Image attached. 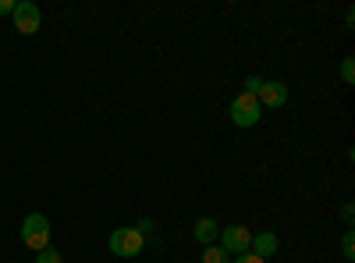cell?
Returning a JSON list of instances; mask_svg holds the SVG:
<instances>
[{"instance_id": "1", "label": "cell", "mask_w": 355, "mask_h": 263, "mask_svg": "<svg viewBox=\"0 0 355 263\" xmlns=\"http://www.w3.org/2000/svg\"><path fill=\"white\" fill-rule=\"evenodd\" d=\"M142 246H146V235L139 228H114L110 239H107V249L121 260H135L142 253Z\"/></svg>"}, {"instance_id": "2", "label": "cell", "mask_w": 355, "mask_h": 263, "mask_svg": "<svg viewBox=\"0 0 355 263\" xmlns=\"http://www.w3.org/2000/svg\"><path fill=\"white\" fill-rule=\"evenodd\" d=\"M21 242L33 249V253L46 249V246H50V221H46L43 214H28V217L21 221Z\"/></svg>"}, {"instance_id": "3", "label": "cell", "mask_w": 355, "mask_h": 263, "mask_svg": "<svg viewBox=\"0 0 355 263\" xmlns=\"http://www.w3.org/2000/svg\"><path fill=\"white\" fill-rule=\"evenodd\" d=\"M259 118H263V107L252 93H242L231 100V121L239 128H252V125H259Z\"/></svg>"}, {"instance_id": "4", "label": "cell", "mask_w": 355, "mask_h": 263, "mask_svg": "<svg viewBox=\"0 0 355 263\" xmlns=\"http://www.w3.org/2000/svg\"><path fill=\"white\" fill-rule=\"evenodd\" d=\"M220 249L227 253V256H242V253H249V246H252V231L245 228V224H227V228H220Z\"/></svg>"}, {"instance_id": "5", "label": "cell", "mask_w": 355, "mask_h": 263, "mask_svg": "<svg viewBox=\"0 0 355 263\" xmlns=\"http://www.w3.org/2000/svg\"><path fill=\"white\" fill-rule=\"evenodd\" d=\"M11 18H15V28H18L21 36L40 33V25H43V11H40V4H33V0H18Z\"/></svg>"}, {"instance_id": "6", "label": "cell", "mask_w": 355, "mask_h": 263, "mask_svg": "<svg viewBox=\"0 0 355 263\" xmlns=\"http://www.w3.org/2000/svg\"><path fill=\"white\" fill-rule=\"evenodd\" d=\"M256 100H259V107H284L288 103V85L284 82H263Z\"/></svg>"}, {"instance_id": "7", "label": "cell", "mask_w": 355, "mask_h": 263, "mask_svg": "<svg viewBox=\"0 0 355 263\" xmlns=\"http://www.w3.org/2000/svg\"><path fill=\"white\" fill-rule=\"evenodd\" d=\"M192 235H196V242L206 249V246H214V242H217V235H220V224H217L214 217H199V221L192 224Z\"/></svg>"}, {"instance_id": "8", "label": "cell", "mask_w": 355, "mask_h": 263, "mask_svg": "<svg viewBox=\"0 0 355 263\" xmlns=\"http://www.w3.org/2000/svg\"><path fill=\"white\" fill-rule=\"evenodd\" d=\"M249 253H252V256H259V260L274 256V253H277V235H274V231H259V235H252Z\"/></svg>"}, {"instance_id": "9", "label": "cell", "mask_w": 355, "mask_h": 263, "mask_svg": "<svg viewBox=\"0 0 355 263\" xmlns=\"http://www.w3.org/2000/svg\"><path fill=\"white\" fill-rule=\"evenodd\" d=\"M202 263H231V260H227V253L220 246H206L202 249Z\"/></svg>"}, {"instance_id": "10", "label": "cell", "mask_w": 355, "mask_h": 263, "mask_svg": "<svg viewBox=\"0 0 355 263\" xmlns=\"http://www.w3.org/2000/svg\"><path fill=\"white\" fill-rule=\"evenodd\" d=\"M341 256L345 260H355V231L352 228L345 231V239H341Z\"/></svg>"}, {"instance_id": "11", "label": "cell", "mask_w": 355, "mask_h": 263, "mask_svg": "<svg viewBox=\"0 0 355 263\" xmlns=\"http://www.w3.org/2000/svg\"><path fill=\"white\" fill-rule=\"evenodd\" d=\"M36 263H64V260H61V253H57L53 246H46V249H40Z\"/></svg>"}, {"instance_id": "12", "label": "cell", "mask_w": 355, "mask_h": 263, "mask_svg": "<svg viewBox=\"0 0 355 263\" xmlns=\"http://www.w3.org/2000/svg\"><path fill=\"white\" fill-rule=\"evenodd\" d=\"M341 82L345 85L355 82V61H352V57H345V61H341Z\"/></svg>"}, {"instance_id": "13", "label": "cell", "mask_w": 355, "mask_h": 263, "mask_svg": "<svg viewBox=\"0 0 355 263\" xmlns=\"http://www.w3.org/2000/svg\"><path fill=\"white\" fill-rule=\"evenodd\" d=\"M259 85H263V78L249 75V78H245V93H252V96H256V93H259Z\"/></svg>"}, {"instance_id": "14", "label": "cell", "mask_w": 355, "mask_h": 263, "mask_svg": "<svg viewBox=\"0 0 355 263\" xmlns=\"http://www.w3.org/2000/svg\"><path fill=\"white\" fill-rule=\"evenodd\" d=\"M231 263H266V260H259V256H252V253H242V256H234Z\"/></svg>"}, {"instance_id": "15", "label": "cell", "mask_w": 355, "mask_h": 263, "mask_svg": "<svg viewBox=\"0 0 355 263\" xmlns=\"http://www.w3.org/2000/svg\"><path fill=\"white\" fill-rule=\"evenodd\" d=\"M15 4H18V0H0V18H4V15H15Z\"/></svg>"}, {"instance_id": "16", "label": "cell", "mask_w": 355, "mask_h": 263, "mask_svg": "<svg viewBox=\"0 0 355 263\" xmlns=\"http://www.w3.org/2000/svg\"><path fill=\"white\" fill-rule=\"evenodd\" d=\"M341 221H345V228H352V203H345V207H341Z\"/></svg>"}]
</instances>
